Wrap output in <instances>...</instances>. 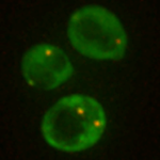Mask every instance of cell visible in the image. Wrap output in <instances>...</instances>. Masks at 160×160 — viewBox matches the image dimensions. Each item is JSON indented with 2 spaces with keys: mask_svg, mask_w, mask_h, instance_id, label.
Listing matches in <instances>:
<instances>
[{
  "mask_svg": "<svg viewBox=\"0 0 160 160\" xmlns=\"http://www.w3.org/2000/svg\"><path fill=\"white\" fill-rule=\"evenodd\" d=\"M20 68L26 81L43 91L57 89L74 74V66L65 51L48 43L29 48L22 56Z\"/></svg>",
  "mask_w": 160,
  "mask_h": 160,
  "instance_id": "3",
  "label": "cell"
},
{
  "mask_svg": "<svg viewBox=\"0 0 160 160\" xmlns=\"http://www.w3.org/2000/svg\"><path fill=\"white\" fill-rule=\"evenodd\" d=\"M68 37L77 52L93 60L118 61L127 51L128 37L122 22L98 4L84 6L72 14Z\"/></svg>",
  "mask_w": 160,
  "mask_h": 160,
  "instance_id": "2",
  "label": "cell"
},
{
  "mask_svg": "<svg viewBox=\"0 0 160 160\" xmlns=\"http://www.w3.org/2000/svg\"><path fill=\"white\" fill-rule=\"evenodd\" d=\"M106 125V111L98 100L89 95L71 94L46 111L41 131L52 148L79 153L91 148L102 139Z\"/></svg>",
  "mask_w": 160,
  "mask_h": 160,
  "instance_id": "1",
  "label": "cell"
}]
</instances>
